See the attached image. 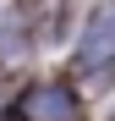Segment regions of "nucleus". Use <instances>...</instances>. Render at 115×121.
<instances>
[{
    "mask_svg": "<svg viewBox=\"0 0 115 121\" xmlns=\"http://www.w3.org/2000/svg\"><path fill=\"white\" fill-rule=\"evenodd\" d=\"M110 60H115V6H99L88 17L82 39H77V66L99 72V66H110Z\"/></svg>",
    "mask_w": 115,
    "mask_h": 121,
    "instance_id": "f257e3e1",
    "label": "nucleus"
},
{
    "mask_svg": "<svg viewBox=\"0 0 115 121\" xmlns=\"http://www.w3.org/2000/svg\"><path fill=\"white\" fill-rule=\"evenodd\" d=\"M22 116L28 121H77V94L66 83H38L22 99Z\"/></svg>",
    "mask_w": 115,
    "mask_h": 121,
    "instance_id": "f03ea898",
    "label": "nucleus"
},
{
    "mask_svg": "<svg viewBox=\"0 0 115 121\" xmlns=\"http://www.w3.org/2000/svg\"><path fill=\"white\" fill-rule=\"evenodd\" d=\"M0 121H28V116H0Z\"/></svg>",
    "mask_w": 115,
    "mask_h": 121,
    "instance_id": "7ed1b4c3",
    "label": "nucleus"
}]
</instances>
